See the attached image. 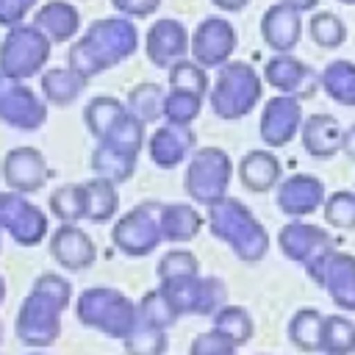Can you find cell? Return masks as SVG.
I'll use <instances>...</instances> for the list:
<instances>
[{"instance_id": "obj_5", "label": "cell", "mask_w": 355, "mask_h": 355, "mask_svg": "<svg viewBox=\"0 0 355 355\" xmlns=\"http://www.w3.org/2000/svg\"><path fill=\"white\" fill-rule=\"evenodd\" d=\"M288 3H291V6H297V8H311L316 0H288Z\"/></svg>"}, {"instance_id": "obj_3", "label": "cell", "mask_w": 355, "mask_h": 355, "mask_svg": "<svg viewBox=\"0 0 355 355\" xmlns=\"http://www.w3.org/2000/svg\"><path fill=\"white\" fill-rule=\"evenodd\" d=\"M155 3H158V0H155ZM114 6H116V8H133L136 14H147L139 0H114Z\"/></svg>"}, {"instance_id": "obj_4", "label": "cell", "mask_w": 355, "mask_h": 355, "mask_svg": "<svg viewBox=\"0 0 355 355\" xmlns=\"http://www.w3.org/2000/svg\"><path fill=\"white\" fill-rule=\"evenodd\" d=\"M214 3L222 6V8H233V11H239V8L247 6V0H214Z\"/></svg>"}, {"instance_id": "obj_2", "label": "cell", "mask_w": 355, "mask_h": 355, "mask_svg": "<svg viewBox=\"0 0 355 355\" xmlns=\"http://www.w3.org/2000/svg\"><path fill=\"white\" fill-rule=\"evenodd\" d=\"M311 33H313V39H316L319 44L336 47V44L344 39V25L338 22V17L322 11V14H316V17L311 19Z\"/></svg>"}, {"instance_id": "obj_1", "label": "cell", "mask_w": 355, "mask_h": 355, "mask_svg": "<svg viewBox=\"0 0 355 355\" xmlns=\"http://www.w3.org/2000/svg\"><path fill=\"white\" fill-rule=\"evenodd\" d=\"M263 33L266 39L272 42V47H280V50H288L294 47L297 42V33H300V22L294 17V11H288L286 6H275L266 11L263 17Z\"/></svg>"}, {"instance_id": "obj_6", "label": "cell", "mask_w": 355, "mask_h": 355, "mask_svg": "<svg viewBox=\"0 0 355 355\" xmlns=\"http://www.w3.org/2000/svg\"><path fill=\"white\" fill-rule=\"evenodd\" d=\"M341 3H355V0H341Z\"/></svg>"}]
</instances>
